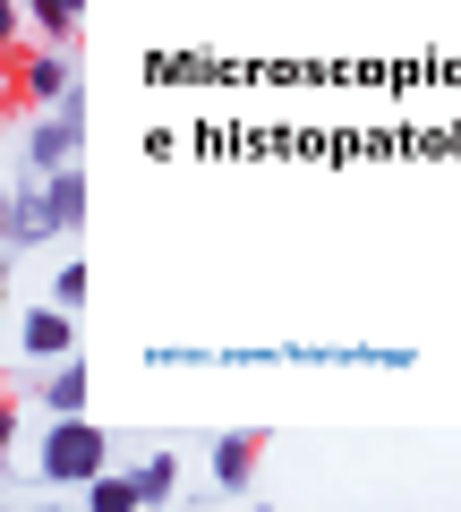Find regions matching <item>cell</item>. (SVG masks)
Returning a JSON list of instances; mask_svg holds the SVG:
<instances>
[{
	"label": "cell",
	"mask_w": 461,
	"mask_h": 512,
	"mask_svg": "<svg viewBox=\"0 0 461 512\" xmlns=\"http://www.w3.org/2000/svg\"><path fill=\"white\" fill-rule=\"evenodd\" d=\"M86 291H94L86 265H60V274H52V299H60V308H86Z\"/></svg>",
	"instance_id": "obj_12"
},
{
	"label": "cell",
	"mask_w": 461,
	"mask_h": 512,
	"mask_svg": "<svg viewBox=\"0 0 461 512\" xmlns=\"http://www.w3.org/2000/svg\"><path fill=\"white\" fill-rule=\"evenodd\" d=\"M52 205H60V231H77V222H86V171H52Z\"/></svg>",
	"instance_id": "obj_11"
},
{
	"label": "cell",
	"mask_w": 461,
	"mask_h": 512,
	"mask_svg": "<svg viewBox=\"0 0 461 512\" xmlns=\"http://www.w3.org/2000/svg\"><path fill=\"white\" fill-rule=\"evenodd\" d=\"M137 495H146V504H171V495H180V461H171V453L137 461Z\"/></svg>",
	"instance_id": "obj_10"
},
{
	"label": "cell",
	"mask_w": 461,
	"mask_h": 512,
	"mask_svg": "<svg viewBox=\"0 0 461 512\" xmlns=\"http://www.w3.org/2000/svg\"><path fill=\"white\" fill-rule=\"evenodd\" d=\"M52 359H77V308L35 299V308L18 316V367H52Z\"/></svg>",
	"instance_id": "obj_4"
},
{
	"label": "cell",
	"mask_w": 461,
	"mask_h": 512,
	"mask_svg": "<svg viewBox=\"0 0 461 512\" xmlns=\"http://www.w3.org/2000/svg\"><path fill=\"white\" fill-rule=\"evenodd\" d=\"M18 94H26V103H69V94H77V60H69V43L18 52Z\"/></svg>",
	"instance_id": "obj_5"
},
{
	"label": "cell",
	"mask_w": 461,
	"mask_h": 512,
	"mask_svg": "<svg viewBox=\"0 0 461 512\" xmlns=\"http://www.w3.org/2000/svg\"><path fill=\"white\" fill-rule=\"evenodd\" d=\"M257 453H265V436H214V453H205V470H214V487L222 495H248V478H257Z\"/></svg>",
	"instance_id": "obj_6"
},
{
	"label": "cell",
	"mask_w": 461,
	"mask_h": 512,
	"mask_svg": "<svg viewBox=\"0 0 461 512\" xmlns=\"http://www.w3.org/2000/svg\"><path fill=\"white\" fill-rule=\"evenodd\" d=\"M77 154H86V103H43V120L26 128V154H18V171H35V180H52V171H69Z\"/></svg>",
	"instance_id": "obj_2"
},
{
	"label": "cell",
	"mask_w": 461,
	"mask_h": 512,
	"mask_svg": "<svg viewBox=\"0 0 461 512\" xmlns=\"http://www.w3.org/2000/svg\"><path fill=\"white\" fill-rule=\"evenodd\" d=\"M60 231V205H52V180H35V171H18V188H9V214H0V239H9V256L43 248V239Z\"/></svg>",
	"instance_id": "obj_3"
},
{
	"label": "cell",
	"mask_w": 461,
	"mask_h": 512,
	"mask_svg": "<svg viewBox=\"0 0 461 512\" xmlns=\"http://www.w3.org/2000/svg\"><path fill=\"white\" fill-rule=\"evenodd\" d=\"M26 18L43 26V43H69L77 18H86V0H26Z\"/></svg>",
	"instance_id": "obj_9"
},
{
	"label": "cell",
	"mask_w": 461,
	"mask_h": 512,
	"mask_svg": "<svg viewBox=\"0 0 461 512\" xmlns=\"http://www.w3.org/2000/svg\"><path fill=\"white\" fill-rule=\"evenodd\" d=\"M86 393H94L86 359H52V376L35 384V410H43V419H69V410H86Z\"/></svg>",
	"instance_id": "obj_7"
},
{
	"label": "cell",
	"mask_w": 461,
	"mask_h": 512,
	"mask_svg": "<svg viewBox=\"0 0 461 512\" xmlns=\"http://www.w3.org/2000/svg\"><path fill=\"white\" fill-rule=\"evenodd\" d=\"M35 470H43V487H77V495H86L94 478L111 470V436L94 427V410L43 419V436H35Z\"/></svg>",
	"instance_id": "obj_1"
},
{
	"label": "cell",
	"mask_w": 461,
	"mask_h": 512,
	"mask_svg": "<svg viewBox=\"0 0 461 512\" xmlns=\"http://www.w3.org/2000/svg\"><path fill=\"white\" fill-rule=\"evenodd\" d=\"M86 504H94V512H137V504H146V495H137V470H120V461H111V470L86 487Z\"/></svg>",
	"instance_id": "obj_8"
}]
</instances>
